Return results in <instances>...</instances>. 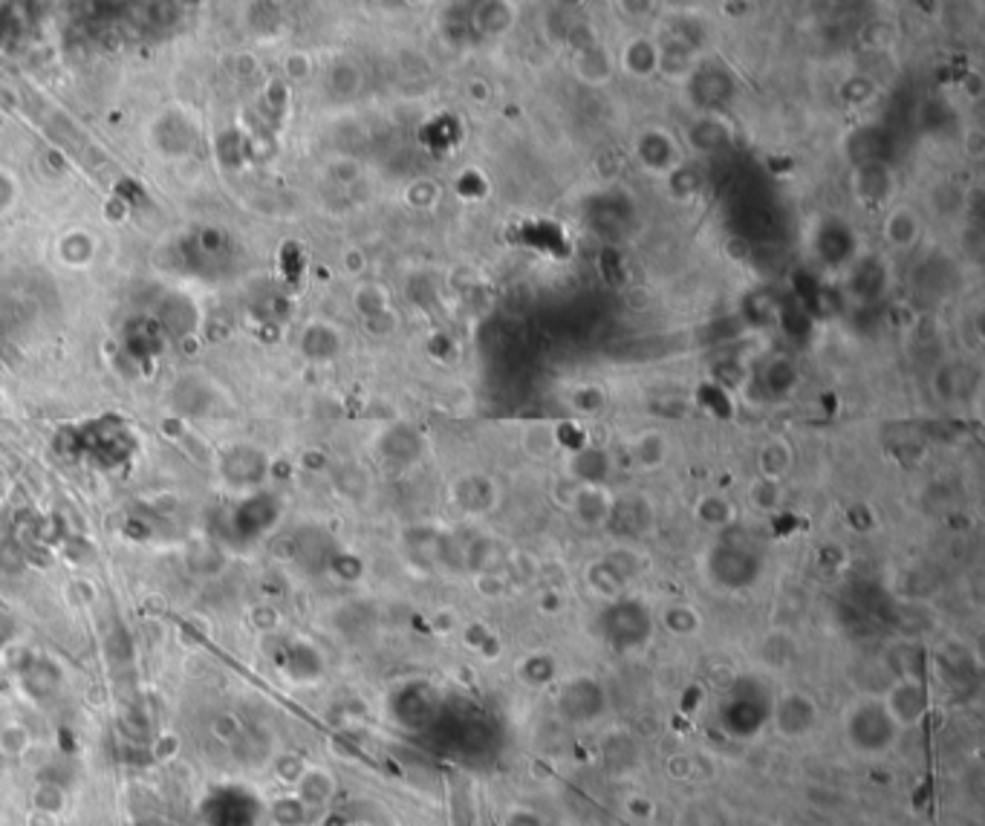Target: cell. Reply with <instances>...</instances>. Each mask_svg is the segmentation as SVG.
I'll list each match as a JSON object with an SVG mask.
<instances>
[{
	"mask_svg": "<svg viewBox=\"0 0 985 826\" xmlns=\"http://www.w3.org/2000/svg\"><path fill=\"white\" fill-rule=\"evenodd\" d=\"M864 711L870 723H861L856 714H850V746L858 748L861 755H884L896 743L898 729L893 725V720H890L882 705H864Z\"/></svg>",
	"mask_w": 985,
	"mask_h": 826,
	"instance_id": "obj_1",
	"label": "cell"
},
{
	"mask_svg": "<svg viewBox=\"0 0 985 826\" xmlns=\"http://www.w3.org/2000/svg\"><path fill=\"white\" fill-rule=\"evenodd\" d=\"M812 725H815V708H812L810 699L801 697V693H787L780 699V705L775 708V729L783 737H803Z\"/></svg>",
	"mask_w": 985,
	"mask_h": 826,
	"instance_id": "obj_3",
	"label": "cell"
},
{
	"mask_svg": "<svg viewBox=\"0 0 985 826\" xmlns=\"http://www.w3.org/2000/svg\"><path fill=\"white\" fill-rule=\"evenodd\" d=\"M928 691L921 688L919 682H898L893 691L884 699V711L893 720L898 731L910 729V725H919L925 716H928Z\"/></svg>",
	"mask_w": 985,
	"mask_h": 826,
	"instance_id": "obj_2",
	"label": "cell"
}]
</instances>
